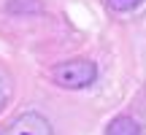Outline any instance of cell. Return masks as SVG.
<instances>
[{"instance_id": "1", "label": "cell", "mask_w": 146, "mask_h": 135, "mask_svg": "<svg viewBox=\"0 0 146 135\" xmlns=\"http://www.w3.org/2000/svg\"><path fill=\"white\" fill-rule=\"evenodd\" d=\"M98 76V68L89 60H68V62H60L52 68V78L65 89H81L89 87Z\"/></svg>"}, {"instance_id": "2", "label": "cell", "mask_w": 146, "mask_h": 135, "mask_svg": "<svg viewBox=\"0 0 146 135\" xmlns=\"http://www.w3.org/2000/svg\"><path fill=\"white\" fill-rule=\"evenodd\" d=\"M0 135H54V130H52V124H49L46 116L30 111V114L16 116Z\"/></svg>"}, {"instance_id": "3", "label": "cell", "mask_w": 146, "mask_h": 135, "mask_svg": "<svg viewBox=\"0 0 146 135\" xmlns=\"http://www.w3.org/2000/svg\"><path fill=\"white\" fill-rule=\"evenodd\" d=\"M106 135H143V130H141V124H138L133 116H116L108 124Z\"/></svg>"}, {"instance_id": "4", "label": "cell", "mask_w": 146, "mask_h": 135, "mask_svg": "<svg viewBox=\"0 0 146 135\" xmlns=\"http://www.w3.org/2000/svg\"><path fill=\"white\" fill-rule=\"evenodd\" d=\"M143 0H108V5L114 11H119V14H127V11H135L138 5H141Z\"/></svg>"}, {"instance_id": "5", "label": "cell", "mask_w": 146, "mask_h": 135, "mask_svg": "<svg viewBox=\"0 0 146 135\" xmlns=\"http://www.w3.org/2000/svg\"><path fill=\"white\" fill-rule=\"evenodd\" d=\"M8 95H11V81H8V76H5V70L0 68V111L8 103Z\"/></svg>"}]
</instances>
